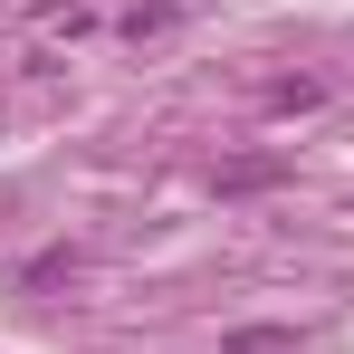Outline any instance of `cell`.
Returning <instances> with one entry per match:
<instances>
[{
    "label": "cell",
    "mask_w": 354,
    "mask_h": 354,
    "mask_svg": "<svg viewBox=\"0 0 354 354\" xmlns=\"http://www.w3.org/2000/svg\"><path fill=\"white\" fill-rule=\"evenodd\" d=\"M288 182V153H239L221 163V201H249V192H278Z\"/></svg>",
    "instance_id": "6da1fadb"
},
{
    "label": "cell",
    "mask_w": 354,
    "mask_h": 354,
    "mask_svg": "<svg viewBox=\"0 0 354 354\" xmlns=\"http://www.w3.org/2000/svg\"><path fill=\"white\" fill-rule=\"evenodd\" d=\"M221 354H297V326H239Z\"/></svg>",
    "instance_id": "7a4b0ae2"
},
{
    "label": "cell",
    "mask_w": 354,
    "mask_h": 354,
    "mask_svg": "<svg viewBox=\"0 0 354 354\" xmlns=\"http://www.w3.org/2000/svg\"><path fill=\"white\" fill-rule=\"evenodd\" d=\"M268 106H278V115H297V106H326V77H278V86H268Z\"/></svg>",
    "instance_id": "3957f363"
},
{
    "label": "cell",
    "mask_w": 354,
    "mask_h": 354,
    "mask_svg": "<svg viewBox=\"0 0 354 354\" xmlns=\"http://www.w3.org/2000/svg\"><path fill=\"white\" fill-rule=\"evenodd\" d=\"M163 29H173V10H163V0H153V10H124V39H163Z\"/></svg>",
    "instance_id": "277c9868"
}]
</instances>
